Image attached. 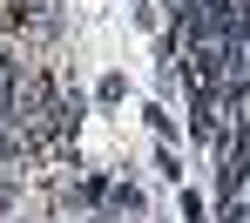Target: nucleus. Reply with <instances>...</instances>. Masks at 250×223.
Wrapping results in <instances>:
<instances>
[{
    "label": "nucleus",
    "instance_id": "1",
    "mask_svg": "<svg viewBox=\"0 0 250 223\" xmlns=\"http://www.w3.org/2000/svg\"><path fill=\"white\" fill-rule=\"evenodd\" d=\"M244 176H250V108L237 115V142L223 149V169H216V196H223V203H237Z\"/></svg>",
    "mask_w": 250,
    "mask_h": 223
}]
</instances>
